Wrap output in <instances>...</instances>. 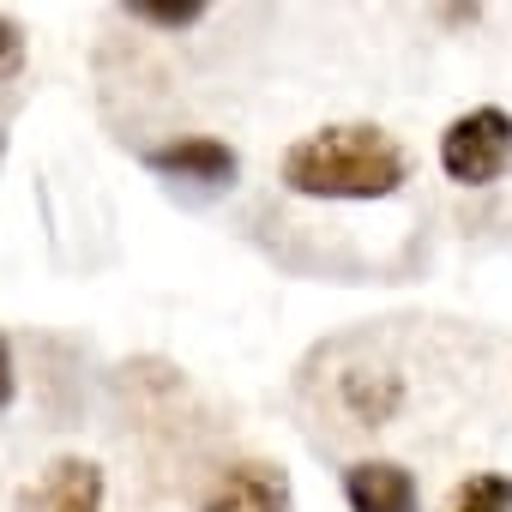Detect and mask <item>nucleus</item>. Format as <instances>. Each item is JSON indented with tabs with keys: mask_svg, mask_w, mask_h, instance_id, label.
<instances>
[{
	"mask_svg": "<svg viewBox=\"0 0 512 512\" xmlns=\"http://www.w3.org/2000/svg\"><path fill=\"white\" fill-rule=\"evenodd\" d=\"M19 67H25V31L0 13V79H13Z\"/></svg>",
	"mask_w": 512,
	"mask_h": 512,
	"instance_id": "nucleus-9",
	"label": "nucleus"
},
{
	"mask_svg": "<svg viewBox=\"0 0 512 512\" xmlns=\"http://www.w3.org/2000/svg\"><path fill=\"white\" fill-rule=\"evenodd\" d=\"M199 512H290V470L272 458H241L211 476Z\"/></svg>",
	"mask_w": 512,
	"mask_h": 512,
	"instance_id": "nucleus-3",
	"label": "nucleus"
},
{
	"mask_svg": "<svg viewBox=\"0 0 512 512\" xmlns=\"http://www.w3.org/2000/svg\"><path fill=\"white\" fill-rule=\"evenodd\" d=\"M440 512H512V476L476 470V476H464V482L440 500Z\"/></svg>",
	"mask_w": 512,
	"mask_h": 512,
	"instance_id": "nucleus-7",
	"label": "nucleus"
},
{
	"mask_svg": "<svg viewBox=\"0 0 512 512\" xmlns=\"http://www.w3.org/2000/svg\"><path fill=\"white\" fill-rule=\"evenodd\" d=\"M404 181H410L404 151L392 145V133L368 121L302 133L284 151V187L302 199H392Z\"/></svg>",
	"mask_w": 512,
	"mask_h": 512,
	"instance_id": "nucleus-1",
	"label": "nucleus"
},
{
	"mask_svg": "<svg viewBox=\"0 0 512 512\" xmlns=\"http://www.w3.org/2000/svg\"><path fill=\"white\" fill-rule=\"evenodd\" d=\"M127 19L163 25V31H187L205 19V0H127Z\"/></svg>",
	"mask_w": 512,
	"mask_h": 512,
	"instance_id": "nucleus-8",
	"label": "nucleus"
},
{
	"mask_svg": "<svg viewBox=\"0 0 512 512\" xmlns=\"http://www.w3.org/2000/svg\"><path fill=\"white\" fill-rule=\"evenodd\" d=\"M19 512H103V470L91 458H55L19 494Z\"/></svg>",
	"mask_w": 512,
	"mask_h": 512,
	"instance_id": "nucleus-5",
	"label": "nucleus"
},
{
	"mask_svg": "<svg viewBox=\"0 0 512 512\" xmlns=\"http://www.w3.org/2000/svg\"><path fill=\"white\" fill-rule=\"evenodd\" d=\"M350 512H416V476L392 458H356L344 470Z\"/></svg>",
	"mask_w": 512,
	"mask_h": 512,
	"instance_id": "nucleus-6",
	"label": "nucleus"
},
{
	"mask_svg": "<svg viewBox=\"0 0 512 512\" xmlns=\"http://www.w3.org/2000/svg\"><path fill=\"white\" fill-rule=\"evenodd\" d=\"M145 169L169 175V181H199V187H229L241 175V157L211 139V133H187V139H169V145H151L145 151Z\"/></svg>",
	"mask_w": 512,
	"mask_h": 512,
	"instance_id": "nucleus-4",
	"label": "nucleus"
},
{
	"mask_svg": "<svg viewBox=\"0 0 512 512\" xmlns=\"http://www.w3.org/2000/svg\"><path fill=\"white\" fill-rule=\"evenodd\" d=\"M13 392H19V368H13V344L0 338V410L13 404Z\"/></svg>",
	"mask_w": 512,
	"mask_h": 512,
	"instance_id": "nucleus-10",
	"label": "nucleus"
},
{
	"mask_svg": "<svg viewBox=\"0 0 512 512\" xmlns=\"http://www.w3.org/2000/svg\"><path fill=\"white\" fill-rule=\"evenodd\" d=\"M440 169L446 181L458 187H488L512 169V115L482 103V109H464L458 121H446L440 133Z\"/></svg>",
	"mask_w": 512,
	"mask_h": 512,
	"instance_id": "nucleus-2",
	"label": "nucleus"
}]
</instances>
